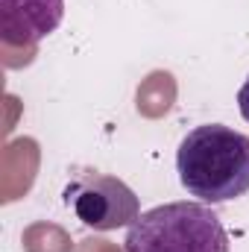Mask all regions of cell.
Masks as SVG:
<instances>
[{"label":"cell","mask_w":249,"mask_h":252,"mask_svg":"<svg viewBox=\"0 0 249 252\" xmlns=\"http://www.w3.org/2000/svg\"><path fill=\"white\" fill-rule=\"evenodd\" d=\"M62 199L76 214V220L94 232L132 226L141 214L138 193L124 179L106 173H76L64 185Z\"/></svg>","instance_id":"3957f363"},{"label":"cell","mask_w":249,"mask_h":252,"mask_svg":"<svg viewBox=\"0 0 249 252\" xmlns=\"http://www.w3.org/2000/svg\"><path fill=\"white\" fill-rule=\"evenodd\" d=\"M182 188L205 205L238 199L249 190V135L223 124L190 129L176 150Z\"/></svg>","instance_id":"6da1fadb"},{"label":"cell","mask_w":249,"mask_h":252,"mask_svg":"<svg viewBox=\"0 0 249 252\" xmlns=\"http://www.w3.org/2000/svg\"><path fill=\"white\" fill-rule=\"evenodd\" d=\"M64 18V0H0V38L9 47H32Z\"/></svg>","instance_id":"277c9868"},{"label":"cell","mask_w":249,"mask_h":252,"mask_svg":"<svg viewBox=\"0 0 249 252\" xmlns=\"http://www.w3.org/2000/svg\"><path fill=\"white\" fill-rule=\"evenodd\" d=\"M124 252H229V235L205 202H164L129 226Z\"/></svg>","instance_id":"7a4b0ae2"},{"label":"cell","mask_w":249,"mask_h":252,"mask_svg":"<svg viewBox=\"0 0 249 252\" xmlns=\"http://www.w3.org/2000/svg\"><path fill=\"white\" fill-rule=\"evenodd\" d=\"M238 109H241L244 121L249 124V76H247V82L241 85V91H238Z\"/></svg>","instance_id":"5b68a950"}]
</instances>
